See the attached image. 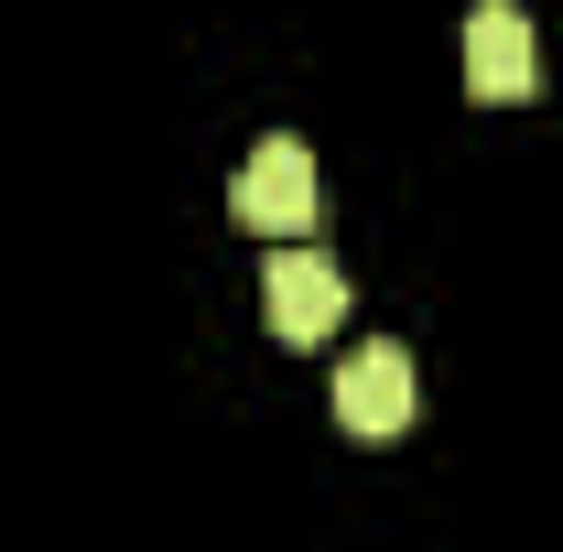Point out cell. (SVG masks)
<instances>
[{"label":"cell","instance_id":"6da1fadb","mask_svg":"<svg viewBox=\"0 0 563 552\" xmlns=\"http://www.w3.org/2000/svg\"><path fill=\"white\" fill-rule=\"evenodd\" d=\"M261 314H272L282 346H325L347 325V272H336L325 250H303V239H272V261H261Z\"/></svg>","mask_w":563,"mask_h":552},{"label":"cell","instance_id":"7a4b0ae2","mask_svg":"<svg viewBox=\"0 0 563 552\" xmlns=\"http://www.w3.org/2000/svg\"><path fill=\"white\" fill-rule=\"evenodd\" d=\"M228 207H239V228H250V239H303V228H314V152H303L292 131L250 141V163H239Z\"/></svg>","mask_w":563,"mask_h":552},{"label":"cell","instance_id":"3957f363","mask_svg":"<svg viewBox=\"0 0 563 552\" xmlns=\"http://www.w3.org/2000/svg\"><path fill=\"white\" fill-rule=\"evenodd\" d=\"M531 87H542V33H531L509 0H477V11H466V98L509 109V98H531Z\"/></svg>","mask_w":563,"mask_h":552},{"label":"cell","instance_id":"277c9868","mask_svg":"<svg viewBox=\"0 0 563 552\" xmlns=\"http://www.w3.org/2000/svg\"><path fill=\"white\" fill-rule=\"evenodd\" d=\"M336 422H347L357 444H390L412 422V357L401 346H357L347 368H336Z\"/></svg>","mask_w":563,"mask_h":552}]
</instances>
